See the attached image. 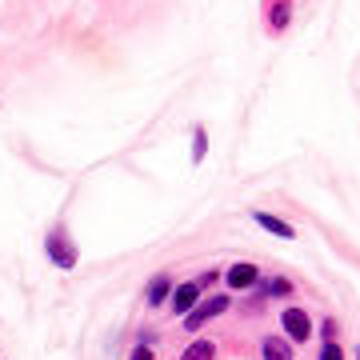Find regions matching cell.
Masks as SVG:
<instances>
[{
    "label": "cell",
    "instance_id": "10",
    "mask_svg": "<svg viewBox=\"0 0 360 360\" xmlns=\"http://www.w3.org/2000/svg\"><path fill=\"white\" fill-rule=\"evenodd\" d=\"M260 292L264 296H288L292 292V284L284 281V276H269V281H260Z\"/></svg>",
    "mask_w": 360,
    "mask_h": 360
},
{
    "label": "cell",
    "instance_id": "4",
    "mask_svg": "<svg viewBox=\"0 0 360 360\" xmlns=\"http://www.w3.org/2000/svg\"><path fill=\"white\" fill-rule=\"evenodd\" d=\"M196 304H200V288H196V281L172 288V312H176V316H188Z\"/></svg>",
    "mask_w": 360,
    "mask_h": 360
},
{
    "label": "cell",
    "instance_id": "5",
    "mask_svg": "<svg viewBox=\"0 0 360 360\" xmlns=\"http://www.w3.org/2000/svg\"><path fill=\"white\" fill-rule=\"evenodd\" d=\"M260 281V272H257V264H248V260H240V264H232L229 269V288H252V284Z\"/></svg>",
    "mask_w": 360,
    "mask_h": 360
},
{
    "label": "cell",
    "instance_id": "2",
    "mask_svg": "<svg viewBox=\"0 0 360 360\" xmlns=\"http://www.w3.org/2000/svg\"><path fill=\"white\" fill-rule=\"evenodd\" d=\"M229 309V296H212V300H200L188 316H184V328H200V324H208L212 316H220V312Z\"/></svg>",
    "mask_w": 360,
    "mask_h": 360
},
{
    "label": "cell",
    "instance_id": "12",
    "mask_svg": "<svg viewBox=\"0 0 360 360\" xmlns=\"http://www.w3.org/2000/svg\"><path fill=\"white\" fill-rule=\"evenodd\" d=\"M193 136H196V141H193V160L200 165V160H205V153H208V132H205V129H196Z\"/></svg>",
    "mask_w": 360,
    "mask_h": 360
},
{
    "label": "cell",
    "instance_id": "6",
    "mask_svg": "<svg viewBox=\"0 0 360 360\" xmlns=\"http://www.w3.org/2000/svg\"><path fill=\"white\" fill-rule=\"evenodd\" d=\"M168 296H172V276H168V272H160V276H153V281H148L144 300H148V304H165Z\"/></svg>",
    "mask_w": 360,
    "mask_h": 360
},
{
    "label": "cell",
    "instance_id": "7",
    "mask_svg": "<svg viewBox=\"0 0 360 360\" xmlns=\"http://www.w3.org/2000/svg\"><path fill=\"white\" fill-rule=\"evenodd\" d=\"M252 220H257L260 229H269L272 236H281V240H292V236H296V232H292V224H284V220H276L272 212H257Z\"/></svg>",
    "mask_w": 360,
    "mask_h": 360
},
{
    "label": "cell",
    "instance_id": "1",
    "mask_svg": "<svg viewBox=\"0 0 360 360\" xmlns=\"http://www.w3.org/2000/svg\"><path fill=\"white\" fill-rule=\"evenodd\" d=\"M44 252H49V260L56 264V269H77V245H72V236H68L65 229H52L49 236H44Z\"/></svg>",
    "mask_w": 360,
    "mask_h": 360
},
{
    "label": "cell",
    "instance_id": "11",
    "mask_svg": "<svg viewBox=\"0 0 360 360\" xmlns=\"http://www.w3.org/2000/svg\"><path fill=\"white\" fill-rule=\"evenodd\" d=\"M288 8H292L288 0H276V4H272V13H269V25L272 28H284V25H288Z\"/></svg>",
    "mask_w": 360,
    "mask_h": 360
},
{
    "label": "cell",
    "instance_id": "15",
    "mask_svg": "<svg viewBox=\"0 0 360 360\" xmlns=\"http://www.w3.org/2000/svg\"><path fill=\"white\" fill-rule=\"evenodd\" d=\"M321 333H324V340H333V336H336V321H324Z\"/></svg>",
    "mask_w": 360,
    "mask_h": 360
},
{
    "label": "cell",
    "instance_id": "9",
    "mask_svg": "<svg viewBox=\"0 0 360 360\" xmlns=\"http://www.w3.org/2000/svg\"><path fill=\"white\" fill-rule=\"evenodd\" d=\"M264 360H292V348L284 340H276V336H269L264 340Z\"/></svg>",
    "mask_w": 360,
    "mask_h": 360
},
{
    "label": "cell",
    "instance_id": "16",
    "mask_svg": "<svg viewBox=\"0 0 360 360\" xmlns=\"http://www.w3.org/2000/svg\"><path fill=\"white\" fill-rule=\"evenodd\" d=\"M356 360H360V348H356Z\"/></svg>",
    "mask_w": 360,
    "mask_h": 360
},
{
    "label": "cell",
    "instance_id": "8",
    "mask_svg": "<svg viewBox=\"0 0 360 360\" xmlns=\"http://www.w3.org/2000/svg\"><path fill=\"white\" fill-rule=\"evenodd\" d=\"M217 356V348H212V340H193V345L180 352V360H212Z\"/></svg>",
    "mask_w": 360,
    "mask_h": 360
},
{
    "label": "cell",
    "instance_id": "14",
    "mask_svg": "<svg viewBox=\"0 0 360 360\" xmlns=\"http://www.w3.org/2000/svg\"><path fill=\"white\" fill-rule=\"evenodd\" d=\"M129 360H153V348H148V345H141V348H136V352H132Z\"/></svg>",
    "mask_w": 360,
    "mask_h": 360
},
{
    "label": "cell",
    "instance_id": "3",
    "mask_svg": "<svg viewBox=\"0 0 360 360\" xmlns=\"http://www.w3.org/2000/svg\"><path fill=\"white\" fill-rule=\"evenodd\" d=\"M281 324H284V333L292 336V340H309L312 336V321H309V312L304 309H284Z\"/></svg>",
    "mask_w": 360,
    "mask_h": 360
},
{
    "label": "cell",
    "instance_id": "13",
    "mask_svg": "<svg viewBox=\"0 0 360 360\" xmlns=\"http://www.w3.org/2000/svg\"><path fill=\"white\" fill-rule=\"evenodd\" d=\"M321 360H345V352H340V345H336V340H328V345L321 348Z\"/></svg>",
    "mask_w": 360,
    "mask_h": 360
}]
</instances>
